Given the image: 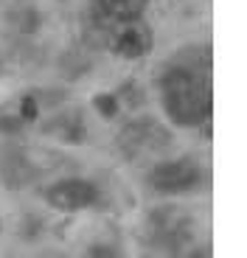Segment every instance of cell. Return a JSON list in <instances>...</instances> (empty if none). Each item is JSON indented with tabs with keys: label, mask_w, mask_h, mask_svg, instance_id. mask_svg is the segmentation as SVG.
Returning <instances> with one entry per match:
<instances>
[{
	"label": "cell",
	"mask_w": 247,
	"mask_h": 258,
	"mask_svg": "<svg viewBox=\"0 0 247 258\" xmlns=\"http://www.w3.org/2000/svg\"><path fill=\"white\" fill-rule=\"evenodd\" d=\"M160 98L177 126H200L211 118V84L194 68H169L160 79Z\"/></svg>",
	"instance_id": "6da1fadb"
},
{
	"label": "cell",
	"mask_w": 247,
	"mask_h": 258,
	"mask_svg": "<svg viewBox=\"0 0 247 258\" xmlns=\"http://www.w3.org/2000/svg\"><path fill=\"white\" fill-rule=\"evenodd\" d=\"M149 182L160 194H182L202 182V168L194 160H189V157H180V160L160 163L149 174Z\"/></svg>",
	"instance_id": "7a4b0ae2"
},
{
	"label": "cell",
	"mask_w": 247,
	"mask_h": 258,
	"mask_svg": "<svg viewBox=\"0 0 247 258\" xmlns=\"http://www.w3.org/2000/svg\"><path fill=\"white\" fill-rule=\"evenodd\" d=\"M45 200H48V205L56 208V211L73 213V211H85V208L96 205L98 191H96V185L87 182V180H62V182L48 188Z\"/></svg>",
	"instance_id": "3957f363"
},
{
	"label": "cell",
	"mask_w": 247,
	"mask_h": 258,
	"mask_svg": "<svg viewBox=\"0 0 247 258\" xmlns=\"http://www.w3.org/2000/svg\"><path fill=\"white\" fill-rule=\"evenodd\" d=\"M152 42H155V37H152L149 26H143L141 20L127 23V26H115L112 39H110L112 51H115L118 56H124V59L146 56V53L152 51Z\"/></svg>",
	"instance_id": "277c9868"
},
{
	"label": "cell",
	"mask_w": 247,
	"mask_h": 258,
	"mask_svg": "<svg viewBox=\"0 0 247 258\" xmlns=\"http://www.w3.org/2000/svg\"><path fill=\"white\" fill-rule=\"evenodd\" d=\"M90 3L98 17L104 23H110L112 28L141 20L146 6H149V0H90Z\"/></svg>",
	"instance_id": "5b68a950"
},
{
	"label": "cell",
	"mask_w": 247,
	"mask_h": 258,
	"mask_svg": "<svg viewBox=\"0 0 247 258\" xmlns=\"http://www.w3.org/2000/svg\"><path fill=\"white\" fill-rule=\"evenodd\" d=\"M9 110H12V115H6L9 121L0 123V129H17L23 126V123H31L34 118H37V101H34V96H20L17 101H14V107L9 104Z\"/></svg>",
	"instance_id": "8992f818"
}]
</instances>
